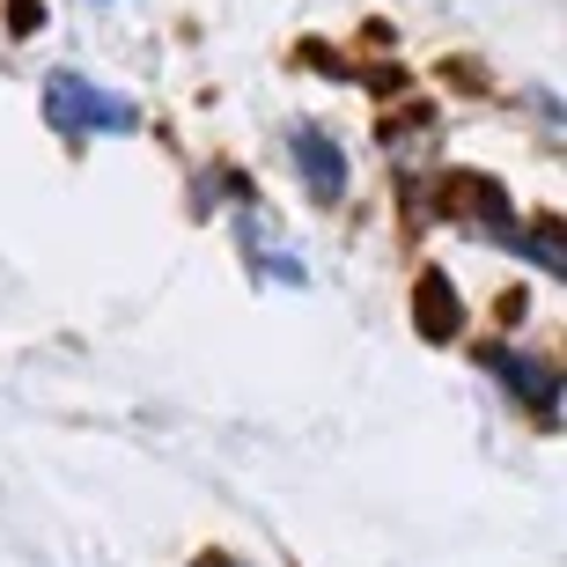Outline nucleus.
Masks as SVG:
<instances>
[{
	"label": "nucleus",
	"instance_id": "nucleus-5",
	"mask_svg": "<svg viewBox=\"0 0 567 567\" xmlns=\"http://www.w3.org/2000/svg\"><path fill=\"white\" fill-rule=\"evenodd\" d=\"M192 567H251V560H236V553H199Z\"/></svg>",
	"mask_w": 567,
	"mask_h": 567
},
{
	"label": "nucleus",
	"instance_id": "nucleus-2",
	"mask_svg": "<svg viewBox=\"0 0 567 567\" xmlns=\"http://www.w3.org/2000/svg\"><path fill=\"white\" fill-rule=\"evenodd\" d=\"M480 369H486L494 383H502V391H508L516 405H524V413H530L538 427H553V421H560L567 377L553 369L546 354H516V347H480Z\"/></svg>",
	"mask_w": 567,
	"mask_h": 567
},
{
	"label": "nucleus",
	"instance_id": "nucleus-1",
	"mask_svg": "<svg viewBox=\"0 0 567 567\" xmlns=\"http://www.w3.org/2000/svg\"><path fill=\"white\" fill-rule=\"evenodd\" d=\"M44 126L60 141H96V133H133L141 126V104L133 96H111V89L82 82V74H44Z\"/></svg>",
	"mask_w": 567,
	"mask_h": 567
},
{
	"label": "nucleus",
	"instance_id": "nucleus-4",
	"mask_svg": "<svg viewBox=\"0 0 567 567\" xmlns=\"http://www.w3.org/2000/svg\"><path fill=\"white\" fill-rule=\"evenodd\" d=\"M421 332L427 339H450L457 332V288L442 274H421Z\"/></svg>",
	"mask_w": 567,
	"mask_h": 567
},
{
	"label": "nucleus",
	"instance_id": "nucleus-3",
	"mask_svg": "<svg viewBox=\"0 0 567 567\" xmlns=\"http://www.w3.org/2000/svg\"><path fill=\"white\" fill-rule=\"evenodd\" d=\"M288 163H295V177H302V192H310L317 207H339L347 199V155H339V141L324 126H288Z\"/></svg>",
	"mask_w": 567,
	"mask_h": 567
}]
</instances>
